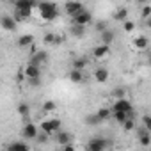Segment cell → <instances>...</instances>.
<instances>
[{"instance_id": "obj_12", "label": "cell", "mask_w": 151, "mask_h": 151, "mask_svg": "<svg viewBox=\"0 0 151 151\" xmlns=\"http://www.w3.org/2000/svg\"><path fill=\"white\" fill-rule=\"evenodd\" d=\"M114 39H116V30H112V29H107L103 34H100V41H101V45L110 46V43H114Z\"/></svg>"}, {"instance_id": "obj_22", "label": "cell", "mask_w": 151, "mask_h": 151, "mask_svg": "<svg viewBox=\"0 0 151 151\" xmlns=\"http://www.w3.org/2000/svg\"><path fill=\"white\" fill-rule=\"evenodd\" d=\"M114 20L124 23L128 20V7H119L117 11H114Z\"/></svg>"}, {"instance_id": "obj_3", "label": "cell", "mask_w": 151, "mask_h": 151, "mask_svg": "<svg viewBox=\"0 0 151 151\" xmlns=\"http://www.w3.org/2000/svg\"><path fill=\"white\" fill-rule=\"evenodd\" d=\"M107 147H109V140L103 139V137H93L87 142V149L89 151H105Z\"/></svg>"}, {"instance_id": "obj_15", "label": "cell", "mask_w": 151, "mask_h": 151, "mask_svg": "<svg viewBox=\"0 0 151 151\" xmlns=\"http://www.w3.org/2000/svg\"><path fill=\"white\" fill-rule=\"evenodd\" d=\"M109 53H110V46H107V45H98L93 50V57H96V59H103Z\"/></svg>"}, {"instance_id": "obj_10", "label": "cell", "mask_w": 151, "mask_h": 151, "mask_svg": "<svg viewBox=\"0 0 151 151\" xmlns=\"http://www.w3.org/2000/svg\"><path fill=\"white\" fill-rule=\"evenodd\" d=\"M23 73H25L27 80H30V78H41V68H39V66H34V64H30V62L25 66Z\"/></svg>"}, {"instance_id": "obj_23", "label": "cell", "mask_w": 151, "mask_h": 151, "mask_svg": "<svg viewBox=\"0 0 151 151\" xmlns=\"http://www.w3.org/2000/svg\"><path fill=\"white\" fill-rule=\"evenodd\" d=\"M69 34H71L73 37H84V36H86V27L71 25V27H69Z\"/></svg>"}, {"instance_id": "obj_38", "label": "cell", "mask_w": 151, "mask_h": 151, "mask_svg": "<svg viewBox=\"0 0 151 151\" xmlns=\"http://www.w3.org/2000/svg\"><path fill=\"white\" fill-rule=\"evenodd\" d=\"M62 151H77V149H75V146H73V144H68V146H64V147H62Z\"/></svg>"}, {"instance_id": "obj_20", "label": "cell", "mask_w": 151, "mask_h": 151, "mask_svg": "<svg viewBox=\"0 0 151 151\" xmlns=\"http://www.w3.org/2000/svg\"><path fill=\"white\" fill-rule=\"evenodd\" d=\"M34 2L32 0H18L14 2V11H23V9H34Z\"/></svg>"}, {"instance_id": "obj_2", "label": "cell", "mask_w": 151, "mask_h": 151, "mask_svg": "<svg viewBox=\"0 0 151 151\" xmlns=\"http://www.w3.org/2000/svg\"><path fill=\"white\" fill-rule=\"evenodd\" d=\"M60 126H62L60 119H59V117H53V119H45V121H41L39 130L45 132V133H48V135H55L57 132H60Z\"/></svg>"}, {"instance_id": "obj_36", "label": "cell", "mask_w": 151, "mask_h": 151, "mask_svg": "<svg viewBox=\"0 0 151 151\" xmlns=\"http://www.w3.org/2000/svg\"><path fill=\"white\" fill-rule=\"evenodd\" d=\"M27 84L30 87H39L41 86V78H30V80H27Z\"/></svg>"}, {"instance_id": "obj_40", "label": "cell", "mask_w": 151, "mask_h": 151, "mask_svg": "<svg viewBox=\"0 0 151 151\" xmlns=\"http://www.w3.org/2000/svg\"><path fill=\"white\" fill-rule=\"evenodd\" d=\"M147 62H149V66H151V55H149V57H147Z\"/></svg>"}, {"instance_id": "obj_5", "label": "cell", "mask_w": 151, "mask_h": 151, "mask_svg": "<svg viewBox=\"0 0 151 151\" xmlns=\"http://www.w3.org/2000/svg\"><path fill=\"white\" fill-rule=\"evenodd\" d=\"M22 135H23L25 140L37 139V135H39V128H37L34 123H27V124L23 126V130H22Z\"/></svg>"}, {"instance_id": "obj_24", "label": "cell", "mask_w": 151, "mask_h": 151, "mask_svg": "<svg viewBox=\"0 0 151 151\" xmlns=\"http://www.w3.org/2000/svg\"><path fill=\"white\" fill-rule=\"evenodd\" d=\"M114 116V119L117 121V123H121V124H124L130 117H133V112H130V114H126V112H114L112 114Z\"/></svg>"}, {"instance_id": "obj_9", "label": "cell", "mask_w": 151, "mask_h": 151, "mask_svg": "<svg viewBox=\"0 0 151 151\" xmlns=\"http://www.w3.org/2000/svg\"><path fill=\"white\" fill-rule=\"evenodd\" d=\"M0 25H2L4 30L13 32V30H16V18L14 16H9V14H4L2 18H0Z\"/></svg>"}, {"instance_id": "obj_35", "label": "cell", "mask_w": 151, "mask_h": 151, "mask_svg": "<svg viewBox=\"0 0 151 151\" xmlns=\"http://www.w3.org/2000/svg\"><path fill=\"white\" fill-rule=\"evenodd\" d=\"M96 30H98L100 34H103V32L107 30V22H98V23H96Z\"/></svg>"}, {"instance_id": "obj_4", "label": "cell", "mask_w": 151, "mask_h": 151, "mask_svg": "<svg viewBox=\"0 0 151 151\" xmlns=\"http://www.w3.org/2000/svg\"><path fill=\"white\" fill-rule=\"evenodd\" d=\"M114 112H126V114H130V112H133V107H132V103H130V100H116L114 101V105H112V114Z\"/></svg>"}, {"instance_id": "obj_37", "label": "cell", "mask_w": 151, "mask_h": 151, "mask_svg": "<svg viewBox=\"0 0 151 151\" xmlns=\"http://www.w3.org/2000/svg\"><path fill=\"white\" fill-rule=\"evenodd\" d=\"M48 139H50V135H48V133H45V132L37 135V140H39L41 144H46V142H48Z\"/></svg>"}, {"instance_id": "obj_21", "label": "cell", "mask_w": 151, "mask_h": 151, "mask_svg": "<svg viewBox=\"0 0 151 151\" xmlns=\"http://www.w3.org/2000/svg\"><path fill=\"white\" fill-rule=\"evenodd\" d=\"M68 78H69L73 84H80V82L84 80V73L78 71V69H71V71L68 73Z\"/></svg>"}, {"instance_id": "obj_26", "label": "cell", "mask_w": 151, "mask_h": 151, "mask_svg": "<svg viewBox=\"0 0 151 151\" xmlns=\"http://www.w3.org/2000/svg\"><path fill=\"white\" fill-rule=\"evenodd\" d=\"M110 94H112L114 100H124L126 98V89L124 87H114Z\"/></svg>"}, {"instance_id": "obj_29", "label": "cell", "mask_w": 151, "mask_h": 151, "mask_svg": "<svg viewBox=\"0 0 151 151\" xmlns=\"http://www.w3.org/2000/svg\"><path fill=\"white\" fill-rule=\"evenodd\" d=\"M96 116H98L101 121H105V119H109V117L112 116V109H105V107H103V109H100V110L96 112Z\"/></svg>"}, {"instance_id": "obj_6", "label": "cell", "mask_w": 151, "mask_h": 151, "mask_svg": "<svg viewBox=\"0 0 151 151\" xmlns=\"http://www.w3.org/2000/svg\"><path fill=\"white\" fill-rule=\"evenodd\" d=\"M93 22V14H91V11H82L80 14H77L73 18V25H80V27H87L89 23Z\"/></svg>"}, {"instance_id": "obj_33", "label": "cell", "mask_w": 151, "mask_h": 151, "mask_svg": "<svg viewBox=\"0 0 151 151\" xmlns=\"http://www.w3.org/2000/svg\"><path fill=\"white\" fill-rule=\"evenodd\" d=\"M140 16H142L144 20H149V18H151V6H144L142 11H140Z\"/></svg>"}, {"instance_id": "obj_7", "label": "cell", "mask_w": 151, "mask_h": 151, "mask_svg": "<svg viewBox=\"0 0 151 151\" xmlns=\"http://www.w3.org/2000/svg\"><path fill=\"white\" fill-rule=\"evenodd\" d=\"M64 9H66V13L71 18H75L77 14H80L82 11H86L84 4H80V2H68V4H64Z\"/></svg>"}, {"instance_id": "obj_11", "label": "cell", "mask_w": 151, "mask_h": 151, "mask_svg": "<svg viewBox=\"0 0 151 151\" xmlns=\"http://www.w3.org/2000/svg\"><path fill=\"white\" fill-rule=\"evenodd\" d=\"M48 60V53L45 52V50H41V52H36L32 57H30V64H34V66H39L41 68V64H45Z\"/></svg>"}, {"instance_id": "obj_14", "label": "cell", "mask_w": 151, "mask_h": 151, "mask_svg": "<svg viewBox=\"0 0 151 151\" xmlns=\"http://www.w3.org/2000/svg\"><path fill=\"white\" fill-rule=\"evenodd\" d=\"M94 80L100 82V84H105L109 80V69L107 68H98L94 71Z\"/></svg>"}, {"instance_id": "obj_17", "label": "cell", "mask_w": 151, "mask_h": 151, "mask_svg": "<svg viewBox=\"0 0 151 151\" xmlns=\"http://www.w3.org/2000/svg\"><path fill=\"white\" fill-rule=\"evenodd\" d=\"M32 43H34V36L32 34H23V36L18 37V46L20 48H29V46H32Z\"/></svg>"}, {"instance_id": "obj_32", "label": "cell", "mask_w": 151, "mask_h": 151, "mask_svg": "<svg viewBox=\"0 0 151 151\" xmlns=\"http://www.w3.org/2000/svg\"><path fill=\"white\" fill-rule=\"evenodd\" d=\"M142 124H144V128H146L147 132H151V114L142 116Z\"/></svg>"}, {"instance_id": "obj_31", "label": "cell", "mask_w": 151, "mask_h": 151, "mask_svg": "<svg viewBox=\"0 0 151 151\" xmlns=\"http://www.w3.org/2000/svg\"><path fill=\"white\" fill-rule=\"evenodd\" d=\"M123 30H124V32H133V30H135V22L126 20V22L123 23Z\"/></svg>"}, {"instance_id": "obj_19", "label": "cell", "mask_w": 151, "mask_h": 151, "mask_svg": "<svg viewBox=\"0 0 151 151\" xmlns=\"http://www.w3.org/2000/svg\"><path fill=\"white\" fill-rule=\"evenodd\" d=\"M139 140H140V146H144V147H147L151 144V135H149V132L146 128L139 130Z\"/></svg>"}, {"instance_id": "obj_39", "label": "cell", "mask_w": 151, "mask_h": 151, "mask_svg": "<svg viewBox=\"0 0 151 151\" xmlns=\"http://www.w3.org/2000/svg\"><path fill=\"white\" fill-rule=\"evenodd\" d=\"M146 27H147V29L151 30V18H149V20H146Z\"/></svg>"}, {"instance_id": "obj_8", "label": "cell", "mask_w": 151, "mask_h": 151, "mask_svg": "<svg viewBox=\"0 0 151 151\" xmlns=\"http://www.w3.org/2000/svg\"><path fill=\"white\" fill-rule=\"evenodd\" d=\"M55 142L64 147V146H68V144H73V135H71L69 132H66V130H60V132L55 133Z\"/></svg>"}, {"instance_id": "obj_30", "label": "cell", "mask_w": 151, "mask_h": 151, "mask_svg": "<svg viewBox=\"0 0 151 151\" xmlns=\"http://www.w3.org/2000/svg\"><path fill=\"white\" fill-rule=\"evenodd\" d=\"M55 41H57V34H53V32H48L43 37V43H46V45H55Z\"/></svg>"}, {"instance_id": "obj_28", "label": "cell", "mask_w": 151, "mask_h": 151, "mask_svg": "<svg viewBox=\"0 0 151 151\" xmlns=\"http://www.w3.org/2000/svg\"><path fill=\"white\" fill-rule=\"evenodd\" d=\"M18 114H20L22 117H27V116L30 114V105H29V103H20V105H18Z\"/></svg>"}, {"instance_id": "obj_18", "label": "cell", "mask_w": 151, "mask_h": 151, "mask_svg": "<svg viewBox=\"0 0 151 151\" xmlns=\"http://www.w3.org/2000/svg\"><path fill=\"white\" fill-rule=\"evenodd\" d=\"M132 43H133V46H135L137 50H146L147 45H149V39H147L146 36H137Z\"/></svg>"}, {"instance_id": "obj_27", "label": "cell", "mask_w": 151, "mask_h": 151, "mask_svg": "<svg viewBox=\"0 0 151 151\" xmlns=\"http://www.w3.org/2000/svg\"><path fill=\"white\" fill-rule=\"evenodd\" d=\"M53 110H57V103H55L53 100H46V101L43 103V112L50 114V112H53Z\"/></svg>"}, {"instance_id": "obj_1", "label": "cell", "mask_w": 151, "mask_h": 151, "mask_svg": "<svg viewBox=\"0 0 151 151\" xmlns=\"http://www.w3.org/2000/svg\"><path fill=\"white\" fill-rule=\"evenodd\" d=\"M37 9H39V16L43 22H53L59 16V7L52 2H41L37 4Z\"/></svg>"}, {"instance_id": "obj_13", "label": "cell", "mask_w": 151, "mask_h": 151, "mask_svg": "<svg viewBox=\"0 0 151 151\" xmlns=\"http://www.w3.org/2000/svg\"><path fill=\"white\" fill-rule=\"evenodd\" d=\"M6 151H30V147H29V144L23 142V140H14V142H11V144L6 147Z\"/></svg>"}, {"instance_id": "obj_34", "label": "cell", "mask_w": 151, "mask_h": 151, "mask_svg": "<svg viewBox=\"0 0 151 151\" xmlns=\"http://www.w3.org/2000/svg\"><path fill=\"white\" fill-rule=\"evenodd\" d=\"M123 128H124L126 132H132V130L135 128V121H133V117H130V119H128V121L123 124Z\"/></svg>"}, {"instance_id": "obj_16", "label": "cell", "mask_w": 151, "mask_h": 151, "mask_svg": "<svg viewBox=\"0 0 151 151\" xmlns=\"http://www.w3.org/2000/svg\"><path fill=\"white\" fill-rule=\"evenodd\" d=\"M89 60L86 57H77V59H73V64H71V69H78V71H84L87 68Z\"/></svg>"}, {"instance_id": "obj_25", "label": "cell", "mask_w": 151, "mask_h": 151, "mask_svg": "<svg viewBox=\"0 0 151 151\" xmlns=\"http://www.w3.org/2000/svg\"><path fill=\"white\" fill-rule=\"evenodd\" d=\"M84 123L89 124V126H98V124L101 123V119H100V117L96 116V112H94V114H87L86 119H84Z\"/></svg>"}]
</instances>
